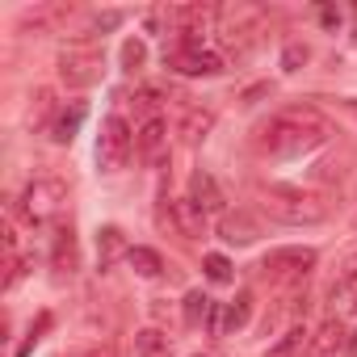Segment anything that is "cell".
Listing matches in <instances>:
<instances>
[{
  "mask_svg": "<svg viewBox=\"0 0 357 357\" xmlns=\"http://www.w3.org/2000/svg\"><path fill=\"white\" fill-rule=\"evenodd\" d=\"M353 307H357V303H353Z\"/></svg>",
  "mask_w": 357,
  "mask_h": 357,
  "instance_id": "cell-33",
  "label": "cell"
},
{
  "mask_svg": "<svg viewBox=\"0 0 357 357\" xmlns=\"http://www.w3.org/2000/svg\"><path fill=\"white\" fill-rule=\"evenodd\" d=\"M30 101H34V105H30V126H51V122H55V114H59L55 93H51V89H38Z\"/></svg>",
  "mask_w": 357,
  "mask_h": 357,
  "instance_id": "cell-21",
  "label": "cell"
},
{
  "mask_svg": "<svg viewBox=\"0 0 357 357\" xmlns=\"http://www.w3.org/2000/svg\"><path fill=\"white\" fill-rule=\"evenodd\" d=\"M353 231H357V215H353Z\"/></svg>",
  "mask_w": 357,
  "mask_h": 357,
  "instance_id": "cell-31",
  "label": "cell"
},
{
  "mask_svg": "<svg viewBox=\"0 0 357 357\" xmlns=\"http://www.w3.org/2000/svg\"><path fill=\"white\" fill-rule=\"evenodd\" d=\"M84 118H89V105H84V101H72V105H59V114H55V122L47 126V135H51V143H72Z\"/></svg>",
  "mask_w": 357,
  "mask_h": 357,
  "instance_id": "cell-16",
  "label": "cell"
},
{
  "mask_svg": "<svg viewBox=\"0 0 357 357\" xmlns=\"http://www.w3.org/2000/svg\"><path fill=\"white\" fill-rule=\"evenodd\" d=\"M248 319H252V294H248V290H240L231 303H215V307H211V319H206V328H211L215 336H227V332L244 328Z\"/></svg>",
  "mask_w": 357,
  "mask_h": 357,
  "instance_id": "cell-10",
  "label": "cell"
},
{
  "mask_svg": "<svg viewBox=\"0 0 357 357\" xmlns=\"http://www.w3.org/2000/svg\"><path fill=\"white\" fill-rule=\"evenodd\" d=\"M211 307H215V298H206L202 290H190V294H185V324H190V328L206 324V319H211Z\"/></svg>",
  "mask_w": 357,
  "mask_h": 357,
  "instance_id": "cell-23",
  "label": "cell"
},
{
  "mask_svg": "<svg viewBox=\"0 0 357 357\" xmlns=\"http://www.w3.org/2000/svg\"><path fill=\"white\" fill-rule=\"evenodd\" d=\"M51 324H55V315H51V311H38V319L26 328V340L13 349V357H30V353H34V344H38V340L51 332Z\"/></svg>",
  "mask_w": 357,
  "mask_h": 357,
  "instance_id": "cell-22",
  "label": "cell"
},
{
  "mask_svg": "<svg viewBox=\"0 0 357 357\" xmlns=\"http://www.w3.org/2000/svg\"><path fill=\"white\" fill-rule=\"evenodd\" d=\"M130 353H135V357H172V340H168V332H160V328H143V332H135Z\"/></svg>",
  "mask_w": 357,
  "mask_h": 357,
  "instance_id": "cell-19",
  "label": "cell"
},
{
  "mask_svg": "<svg viewBox=\"0 0 357 357\" xmlns=\"http://www.w3.org/2000/svg\"><path fill=\"white\" fill-rule=\"evenodd\" d=\"M143 63H147V43L143 38H126L122 43V72L135 76V72H143Z\"/></svg>",
  "mask_w": 357,
  "mask_h": 357,
  "instance_id": "cell-24",
  "label": "cell"
},
{
  "mask_svg": "<svg viewBox=\"0 0 357 357\" xmlns=\"http://www.w3.org/2000/svg\"><path fill=\"white\" fill-rule=\"evenodd\" d=\"M185 198H190L206 219H211V215H227V198H223L219 181H215L206 168H198V172L190 176V194H185Z\"/></svg>",
  "mask_w": 357,
  "mask_h": 357,
  "instance_id": "cell-12",
  "label": "cell"
},
{
  "mask_svg": "<svg viewBox=\"0 0 357 357\" xmlns=\"http://www.w3.org/2000/svg\"><path fill=\"white\" fill-rule=\"evenodd\" d=\"M265 236V223L252 215V211H227L223 219H219V240L223 244H236V248H244V244H257Z\"/></svg>",
  "mask_w": 357,
  "mask_h": 357,
  "instance_id": "cell-11",
  "label": "cell"
},
{
  "mask_svg": "<svg viewBox=\"0 0 357 357\" xmlns=\"http://www.w3.org/2000/svg\"><path fill=\"white\" fill-rule=\"evenodd\" d=\"M315 248H273L257 269H261V278L269 282V286H278V290H303V282L311 278V269H315Z\"/></svg>",
  "mask_w": 357,
  "mask_h": 357,
  "instance_id": "cell-5",
  "label": "cell"
},
{
  "mask_svg": "<svg viewBox=\"0 0 357 357\" xmlns=\"http://www.w3.org/2000/svg\"><path fill=\"white\" fill-rule=\"evenodd\" d=\"M319 22H324V26H336V22H340V13H336V9H319Z\"/></svg>",
  "mask_w": 357,
  "mask_h": 357,
  "instance_id": "cell-29",
  "label": "cell"
},
{
  "mask_svg": "<svg viewBox=\"0 0 357 357\" xmlns=\"http://www.w3.org/2000/svg\"><path fill=\"white\" fill-rule=\"evenodd\" d=\"M164 68L176 76H219L223 55L215 47H202V38H176L164 47Z\"/></svg>",
  "mask_w": 357,
  "mask_h": 357,
  "instance_id": "cell-6",
  "label": "cell"
},
{
  "mask_svg": "<svg viewBox=\"0 0 357 357\" xmlns=\"http://www.w3.org/2000/svg\"><path fill=\"white\" fill-rule=\"evenodd\" d=\"M126 265H130L139 278H160V273H164V257H160L155 248H130Z\"/></svg>",
  "mask_w": 357,
  "mask_h": 357,
  "instance_id": "cell-20",
  "label": "cell"
},
{
  "mask_svg": "<svg viewBox=\"0 0 357 357\" xmlns=\"http://www.w3.org/2000/svg\"><path fill=\"white\" fill-rule=\"evenodd\" d=\"M160 223H168L181 240H202L206 236V215L190 202V198H176V202H168L164 211H160Z\"/></svg>",
  "mask_w": 357,
  "mask_h": 357,
  "instance_id": "cell-9",
  "label": "cell"
},
{
  "mask_svg": "<svg viewBox=\"0 0 357 357\" xmlns=\"http://www.w3.org/2000/svg\"><path fill=\"white\" fill-rule=\"evenodd\" d=\"M17 211H22V219L30 227H51L68 211V185L59 181V176H34V181L22 190Z\"/></svg>",
  "mask_w": 357,
  "mask_h": 357,
  "instance_id": "cell-4",
  "label": "cell"
},
{
  "mask_svg": "<svg viewBox=\"0 0 357 357\" xmlns=\"http://www.w3.org/2000/svg\"><path fill=\"white\" fill-rule=\"evenodd\" d=\"M80 357H118V353H114V344H101V349H89V353H80Z\"/></svg>",
  "mask_w": 357,
  "mask_h": 357,
  "instance_id": "cell-28",
  "label": "cell"
},
{
  "mask_svg": "<svg viewBox=\"0 0 357 357\" xmlns=\"http://www.w3.org/2000/svg\"><path fill=\"white\" fill-rule=\"evenodd\" d=\"M319 143H328V118L315 105H286L269 122L257 126V147L265 155H278V160L307 155Z\"/></svg>",
  "mask_w": 357,
  "mask_h": 357,
  "instance_id": "cell-1",
  "label": "cell"
},
{
  "mask_svg": "<svg viewBox=\"0 0 357 357\" xmlns=\"http://www.w3.org/2000/svg\"><path fill=\"white\" fill-rule=\"evenodd\" d=\"M311 59V51H307V43H290L286 51H282V72H298L303 63Z\"/></svg>",
  "mask_w": 357,
  "mask_h": 357,
  "instance_id": "cell-27",
  "label": "cell"
},
{
  "mask_svg": "<svg viewBox=\"0 0 357 357\" xmlns=\"http://www.w3.org/2000/svg\"><path fill=\"white\" fill-rule=\"evenodd\" d=\"M198 357H211V353H198Z\"/></svg>",
  "mask_w": 357,
  "mask_h": 357,
  "instance_id": "cell-32",
  "label": "cell"
},
{
  "mask_svg": "<svg viewBox=\"0 0 357 357\" xmlns=\"http://www.w3.org/2000/svg\"><path fill=\"white\" fill-rule=\"evenodd\" d=\"M51 269H55L59 278H63V273H76V231H72V227H59V231H55Z\"/></svg>",
  "mask_w": 357,
  "mask_h": 357,
  "instance_id": "cell-18",
  "label": "cell"
},
{
  "mask_svg": "<svg viewBox=\"0 0 357 357\" xmlns=\"http://www.w3.org/2000/svg\"><path fill=\"white\" fill-rule=\"evenodd\" d=\"M130 151H135V130H130V122H126L122 114H109V118L101 122V135H97V164H101V172H118V168L130 160Z\"/></svg>",
  "mask_w": 357,
  "mask_h": 357,
  "instance_id": "cell-8",
  "label": "cell"
},
{
  "mask_svg": "<svg viewBox=\"0 0 357 357\" xmlns=\"http://www.w3.org/2000/svg\"><path fill=\"white\" fill-rule=\"evenodd\" d=\"M135 151H139L143 164H160V160H164V151H168V126H164L160 114L147 118V122L135 130Z\"/></svg>",
  "mask_w": 357,
  "mask_h": 357,
  "instance_id": "cell-13",
  "label": "cell"
},
{
  "mask_svg": "<svg viewBox=\"0 0 357 357\" xmlns=\"http://www.w3.org/2000/svg\"><path fill=\"white\" fill-rule=\"evenodd\" d=\"M344 340H349L344 324H340L336 315H328V319H324V328H319V336H315V344L328 353V349H344Z\"/></svg>",
  "mask_w": 357,
  "mask_h": 357,
  "instance_id": "cell-26",
  "label": "cell"
},
{
  "mask_svg": "<svg viewBox=\"0 0 357 357\" xmlns=\"http://www.w3.org/2000/svg\"><path fill=\"white\" fill-rule=\"evenodd\" d=\"M344 353H349V357H357V328L349 332V340H344Z\"/></svg>",
  "mask_w": 357,
  "mask_h": 357,
  "instance_id": "cell-30",
  "label": "cell"
},
{
  "mask_svg": "<svg viewBox=\"0 0 357 357\" xmlns=\"http://www.w3.org/2000/svg\"><path fill=\"white\" fill-rule=\"evenodd\" d=\"M211 126H215V114L211 109H202V105H194V109H185V118L176 122V135H181L190 147H198L206 135H211Z\"/></svg>",
  "mask_w": 357,
  "mask_h": 357,
  "instance_id": "cell-17",
  "label": "cell"
},
{
  "mask_svg": "<svg viewBox=\"0 0 357 357\" xmlns=\"http://www.w3.org/2000/svg\"><path fill=\"white\" fill-rule=\"evenodd\" d=\"M311 349H315V336L303 324H294L265 349V357H311Z\"/></svg>",
  "mask_w": 357,
  "mask_h": 357,
  "instance_id": "cell-15",
  "label": "cell"
},
{
  "mask_svg": "<svg viewBox=\"0 0 357 357\" xmlns=\"http://www.w3.org/2000/svg\"><path fill=\"white\" fill-rule=\"evenodd\" d=\"M202 273H206L215 286H227V282L236 278V273H231V261H227L223 252H206V257H202Z\"/></svg>",
  "mask_w": 357,
  "mask_h": 357,
  "instance_id": "cell-25",
  "label": "cell"
},
{
  "mask_svg": "<svg viewBox=\"0 0 357 357\" xmlns=\"http://www.w3.org/2000/svg\"><path fill=\"white\" fill-rule=\"evenodd\" d=\"M257 198H261V211L273 223H286V227H315V223L328 219L324 194H311V190H298V185H261Z\"/></svg>",
  "mask_w": 357,
  "mask_h": 357,
  "instance_id": "cell-2",
  "label": "cell"
},
{
  "mask_svg": "<svg viewBox=\"0 0 357 357\" xmlns=\"http://www.w3.org/2000/svg\"><path fill=\"white\" fill-rule=\"evenodd\" d=\"M215 22H219V34L231 51H248L261 34V22H265V9L257 5H223L215 9Z\"/></svg>",
  "mask_w": 357,
  "mask_h": 357,
  "instance_id": "cell-7",
  "label": "cell"
},
{
  "mask_svg": "<svg viewBox=\"0 0 357 357\" xmlns=\"http://www.w3.org/2000/svg\"><path fill=\"white\" fill-rule=\"evenodd\" d=\"M55 68H59V80L68 89H93L105 76V51L97 38H68Z\"/></svg>",
  "mask_w": 357,
  "mask_h": 357,
  "instance_id": "cell-3",
  "label": "cell"
},
{
  "mask_svg": "<svg viewBox=\"0 0 357 357\" xmlns=\"http://www.w3.org/2000/svg\"><path fill=\"white\" fill-rule=\"evenodd\" d=\"M130 248H135V244H126V231H122L118 223L97 227V261H101V269H114L122 257H130Z\"/></svg>",
  "mask_w": 357,
  "mask_h": 357,
  "instance_id": "cell-14",
  "label": "cell"
}]
</instances>
